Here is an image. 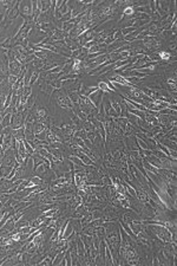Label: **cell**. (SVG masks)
Returning a JSON list of instances; mask_svg holds the SVG:
<instances>
[{
  "label": "cell",
  "mask_w": 177,
  "mask_h": 266,
  "mask_svg": "<svg viewBox=\"0 0 177 266\" xmlns=\"http://www.w3.org/2000/svg\"><path fill=\"white\" fill-rule=\"evenodd\" d=\"M45 129H46V127H45L41 122H36V123H33V131H34V135L41 133V131L45 130Z\"/></svg>",
  "instance_id": "4"
},
{
  "label": "cell",
  "mask_w": 177,
  "mask_h": 266,
  "mask_svg": "<svg viewBox=\"0 0 177 266\" xmlns=\"http://www.w3.org/2000/svg\"><path fill=\"white\" fill-rule=\"evenodd\" d=\"M158 57L161 61H169L171 58V53L166 52V51H161V52H158Z\"/></svg>",
  "instance_id": "5"
},
{
  "label": "cell",
  "mask_w": 177,
  "mask_h": 266,
  "mask_svg": "<svg viewBox=\"0 0 177 266\" xmlns=\"http://www.w3.org/2000/svg\"><path fill=\"white\" fill-rule=\"evenodd\" d=\"M104 92L102 91V90H96L95 92H92L91 95H88V99H90V102L96 107V108H98L102 103H103V101H104Z\"/></svg>",
  "instance_id": "1"
},
{
  "label": "cell",
  "mask_w": 177,
  "mask_h": 266,
  "mask_svg": "<svg viewBox=\"0 0 177 266\" xmlns=\"http://www.w3.org/2000/svg\"><path fill=\"white\" fill-rule=\"evenodd\" d=\"M98 89H99V90H102L104 94H107V92H112V91H114L113 86H109V84H107V83H105V82H99V84H98Z\"/></svg>",
  "instance_id": "3"
},
{
  "label": "cell",
  "mask_w": 177,
  "mask_h": 266,
  "mask_svg": "<svg viewBox=\"0 0 177 266\" xmlns=\"http://www.w3.org/2000/svg\"><path fill=\"white\" fill-rule=\"evenodd\" d=\"M74 232L73 229V225H72V221L71 220H67L66 222V226H65V232H64V235H63V239H66L69 236Z\"/></svg>",
  "instance_id": "2"
},
{
  "label": "cell",
  "mask_w": 177,
  "mask_h": 266,
  "mask_svg": "<svg viewBox=\"0 0 177 266\" xmlns=\"http://www.w3.org/2000/svg\"><path fill=\"white\" fill-rule=\"evenodd\" d=\"M3 207H4V205H3V202H1V201H0V210H1Z\"/></svg>",
  "instance_id": "6"
}]
</instances>
